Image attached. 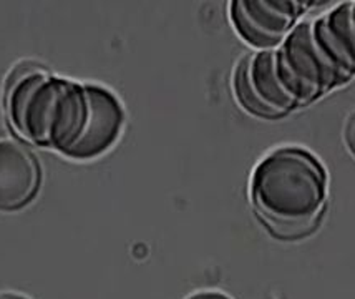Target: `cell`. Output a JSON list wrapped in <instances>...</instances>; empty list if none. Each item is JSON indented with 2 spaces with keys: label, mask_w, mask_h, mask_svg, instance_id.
Listing matches in <instances>:
<instances>
[{
  "label": "cell",
  "mask_w": 355,
  "mask_h": 299,
  "mask_svg": "<svg viewBox=\"0 0 355 299\" xmlns=\"http://www.w3.org/2000/svg\"><path fill=\"white\" fill-rule=\"evenodd\" d=\"M249 195L270 231L299 238L320 220L327 200V171L311 151L282 146L257 163Z\"/></svg>",
  "instance_id": "6da1fadb"
},
{
  "label": "cell",
  "mask_w": 355,
  "mask_h": 299,
  "mask_svg": "<svg viewBox=\"0 0 355 299\" xmlns=\"http://www.w3.org/2000/svg\"><path fill=\"white\" fill-rule=\"evenodd\" d=\"M3 103L20 138L62 155L80 140L88 120L85 85L35 65H22L10 75Z\"/></svg>",
  "instance_id": "7a4b0ae2"
},
{
  "label": "cell",
  "mask_w": 355,
  "mask_h": 299,
  "mask_svg": "<svg viewBox=\"0 0 355 299\" xmlns=\"http://www.w3.org/2000/svg\"><path fill=\"white\" fill-rule=\"evenodd\" d=\"M274 52L277 77L299 108L312 103L334 88L345 85L317 47L312 37L311 20L295 25Z\"/></svg>",
  "instance_id": "3957f363"
},
{
  "label": "cell",
  "mask_w": 355,
  "mask_h": 299,
  "mask_svg": "<svg viewBox=\"0 0 355 299\" xmlns=\"http://www.w3.org/2000/svg\"><path fill=\"white\" fill-rule=\"evenodd\" d=\"M314 2L301 0H234L230 17L246 44L264 52L276 50Z\"/></svg>",
  "instance_id": "277c9868"
},
{
  "label": "cell",
  "mask_w": 355,
  "mask_h": 299,
  "mask_svg": "<svg viewBox=\"0 0 355 299\" xmlns=\"http://www.w3.org/2000/svg\"><path fill=\"white\" fill-rule=\"evenodd\" d=\"M234 94L241 107L259 119H279L299 108L277 77L274 50L257 52L239 62Z\"/></svg>",
  "instance_id": "5b68a950"
},
{
  "label": "cell",
  "mask_w": 355,
  "mask_h": 299,
  "mask_svg": "<svg viewBox=\"0 0 355 299\" xmlns=\"http://www.w3.org/2000/svg\"><path fill=\"white\" fill-rule=\"evenodd\" d=\"M88 120L80 140L67 150L65 157L92 160L107 153L120 138L125 125V110L112 92L100 85H85Z\"/></svg>",
  "instance_id": "8992f818"
},
{
  "label": "cell",
  "mask_w": 355,
  "mask_h": 299,
  "mask_svg": "<svg viewBox=\"0 0 355 299\" xmlns=\"http://www.w3.org/2000/svg\"><path fill=\"white\" fill-rule=\"evenodd\" d=\"M42 185L39 160L24 143L0 140V212H17L37 196Z\"/></svg>",
  "instance_id": "52a82bcc"
},
{
  "label": "cell",
  "mask_w": 355,
  "mask_h": 299,
  "mask_svg": "<svg viewBox=\"0 0 355 299\" xmlns=\"http://www.w3.org/2000/svg\"><path fill=\"white\" fill-rule=\"evenodd\" d=\"M312 37L345 83L355 77V2H344L311 20Z\"/></svg>",
  "instance_id": "ba28073f"
},
{
  "label": "cell",
  "mask_w": 355,
  "mask_h": 299,
  "mask_svg": "<svg viewBox=\"0 0 355 299\" xmlns=\"http://www.w3.org/2000/svg\"><path fill=\"white\" fill-rule=\"evenodd\" d=\"M344 143H345V148L349 150V153L352 155V158L355 160V110L350 113L347 123H345Z\"/></svg>",
  "instance_id": "9c48e42d"
},
{
  "label": "cell",
  "mask_w": 355,
  "mask_h": 299,
  "mask_svg": "<svg viewBox=\"0 0 355 299\" xmlns=\"http://www.w3.org/2000/svg\"><path fill=\"white\" fill-rule=\"evenodd\" d=\"M188 299H231V298L226 296V294H223V293L209 291V293H198Z\"/></svg>",
  "instance_id": "30bf717a"
},
{
  "label": "cell",
  "mask_w": 355,
  "mask_h": 299,
  "mask_svg": "<svg viewBox=\"0 0 355 299\" xmlns=\"http://www.w3.org/2000/svg\"><path fill=\"white\" fill-rule=\"evenodd\" d=\"M0 299H28V298L19 296V294H0Z\"/></svg>",
  "instance_id": "8fae6325"
}]
</instances>
